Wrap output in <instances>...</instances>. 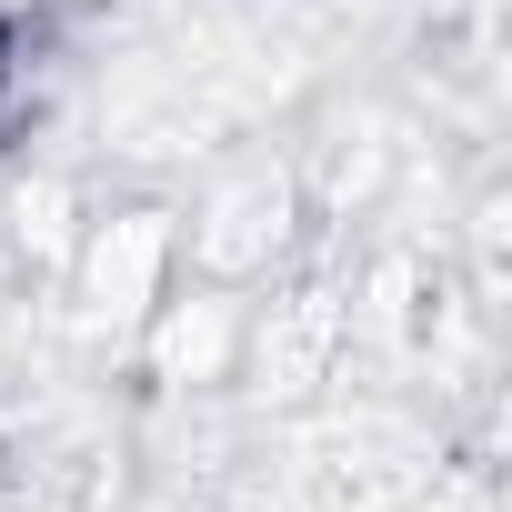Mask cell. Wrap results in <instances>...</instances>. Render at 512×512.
<instances>
[{
  "label": "cell",
  "mask_w": 512,
  "mask_h": 512,
  "mask_svg": "<svg viewBox=\"0 0 512 512\" xmlns=\"http://www.w3.org/2000/svg\"><path fill=\"white\" fill-rule=\"evenodd\" d=\"M61 272H71V302H81L91 332H141L161 312V292L181 282V211H161V201L101 211L61 251Z\"/></svg>",
  "instance_id": "cell-1"
},
{
  "label": "cell",
  "mask_w": 512,
  "mask_h": 512,
  "mask_svg": "<svg viewBox=\"0 0 512 512\" xmlns=\"http://www.w3.org/2000/svg\"><path fill=\"white\" fill-rule=\"evenodd\" d=\"M292 221H302L292 171H241V181H221V191L181 221V282H231V292L272 282V262L292 251Z\"/></svg>",
  "instance_id": "cell-2"
},
{
  "label": "cell",
  "mask_w": 512,
  "mask_h": 512,
  "mask_svg": "<svg viewBox=\"0 0 512 512\" xmlns=\"http://www.w3.org/2000/svg\"><path fill=\"white\" fill-rule=\"evenodd\" d=\"M241 322H251V302L231 282H171L131 342L171 392H211V382H241Z\"/></svg>",
  "instance_id": "cell-3"
},
{
  "label": "cell",
  "mask_w": 512,
  "mask_h": 512,
  "mask_svg": "<svg viewBox=\"0 0 512 512\" xmlns=\"http://www.w3.org/2000/svg\"><path fill=\"white\" fill-rule=\"evenodd\" d=\"M342 352V302L332 292H282V302H251L241 322V372H262V392H312Z\"/></svg>",
  "instance_id": "cell-4"
},
{
  "label": "cell",
  "mask_w": 512,
  "mask_h": 512,
  "mask_svg": "<svg viewBox=\"0 0 512 512\" xmlns=\"http://www.w3.org/2000/svg\"><path fill=\"white\" fill-rule=\"evenodd\" d=\"M21 11H61V0H0V21H21Z\"/></svg>",
  "instance_id": "cell-5"
},
{
  "label": "cell",
  "mask_w": 512,
  "mask_h": 512,
  "mask_svg": "<svg viewBox=\"0 0 512 512\" xmlns=\"http://www.w3.org/2000/svg\"><path fill=\"white\" fill-rule=\"evenodd\" d=\"M0 81H11V21H0Z\"/></svg>",
  "instance_id": "cell-6"
},
{
  "label": "cell",
  "mask_w": 512,
  "mask_h": 512,
  "mask_svg": "<svg viewBox=\"0 0 512 512\" xmlns=\"http://www.w3.org/2000/svg\"><path fill=\"white\" fill-rule=\"evenodd\" d=\"M0 512H11V462H0Z\"/></svg>",
  "instance_id": "cell-7"
}]
</instances>
